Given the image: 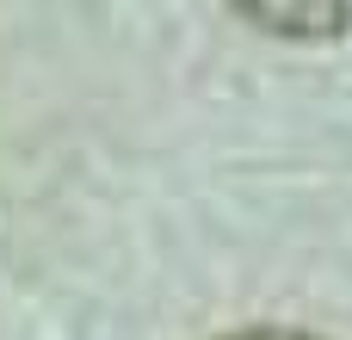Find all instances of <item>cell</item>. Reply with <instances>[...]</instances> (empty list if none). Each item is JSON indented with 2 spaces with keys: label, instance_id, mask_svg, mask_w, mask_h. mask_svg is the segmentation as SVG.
I'll list each match as a JSON object with an SVG mask.
<instances>
[{
  "label": "cell",
  "instance_id": "1",
  "mask_svg": "<svg viewBox=\"0 0 352 340\" xmlns=\"http://www.w3.org/2000/svg\"><path fill=\"white\" fill-rule=\"evenodd\" d=\"M241 19H254V25H266V31H346L352 25V6H241Z\"/></svg>",
  "mask_w": 352,
  "mask_h": 340
},
{
  "label": "cell",
  "instance_id": "2",
  "mask_svg": "<svg viewBox=\"0 0 352 340\" xmlns=\"http://www.w3.org/2000/svg\"><path fill=\"white\" fill-rule=\"evenodd\" d=\"M229 340H316V334H297V328H248V334H229Z\"/></svg>",
  "mask_w": 352,
  "mask_h": 340
}]
</instances>
